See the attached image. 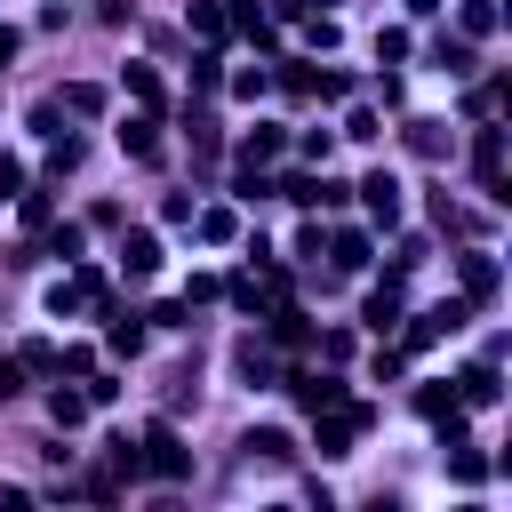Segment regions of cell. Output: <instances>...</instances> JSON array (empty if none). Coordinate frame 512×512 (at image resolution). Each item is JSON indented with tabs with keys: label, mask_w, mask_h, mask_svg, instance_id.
Instances as JSON below:
<instances>
[{
	"label": "cell",
	"mask_w": 512,
	"mask_h": 512,
	"mask_svg": "<svg viewBox=\"0 0 512 512\" xmlns=\"http://www.w3.org/2000/svg\"><path fill=\"white\" fill-rule=\"evenodd\" d=\"M472 320V304L464 296H448V304H432V312H400V352H432L440 336H456Z\"/></svg>",
	"instance_id": "cell-1"
},
{
	"label": "cell",
	"mask_w": 512,
	"mask_h": 512,
	"mask_svg": "<svg viewBox=\"0 0 512 512\" xmlns=\"http://www.w3.org/2000/svg\"><path fill=\"white\" fill-rule=\"evenodd\" d=\"M136 456H144V472H152V480H184V472H192V448L176 440V424H168V416H160V424H144Z\"/></svg>",
	"instance_id": "cell-2"
},
{
	"label": "cell",
	"mask_w": 512,
	"mask_h": 512,
	"mask_svg": "<svg viewBox=\"0 0 512 512\" xmlns=\"http://www.w3.org/2000/svg\"><path fill=\"white\" fill-rule=\"evenodd\" d=\"M96 304H104V272H96V264H80V272L48 280V312H56V320H72V312H96Z\"/></svg>",
	"instance_id": "cell-3"
},
{
	"label": "cell",
	"mask_w": 512,
	"mask_h": 512,
	"mask_svg": "<svg viewBox=\"0 0 512 512\" xmlns=\"http://www.w3.org/2000/svg\"><path fill=\"white\" fill-rule=\"evenodd\" d=\"M456 288H464V304H496V288H504V264H496L488 248H464V256H456Z\"/></svg>",
	"instance_id": "cell-4"
},
{
	"label": "cell",
	"mask_w": 512,
	"mask_h": 512,
	"mask_svg": "<svg viewBox=\"0 0 512 512\" xmlns=\"http://www.w3.org/2000/svg\"><path fill=\"white\" fill-rule=\"evenodd\" d=\"M472 168H480V192L504 208V200H512V184H504V128H480V136H472Z\"/></svg>",
	"instance_id": "cell-5"
},
{
	"label": "cell",
	"mask_w": 512,
	"mask_h": 512,
	"mask_svg": "<svg viewBox=\"0 0 512 512\" xmlns=\"http://www.w3.org/2000/svg\"><path fill=\"white\" fill-rule=\"evenodd\" d=\"M360 200H368V224H384V232H392V224H400V208H408L392 168H368V176H360Z\"/></svg>",
	"instance_id": "cell-6"
},
{
	"label": "cell",
	"mask_w": 512,
	"mask_h": 512,
	"mask_svg": "<svg viewBox=\"0 0 512 512\" xmlns=\"http://www.w3.org/2000/svg\"><path fill=\"white\" fill-rule=\"evenodd\" d=\"M400 312H408V288H400V272H384V280L368 288V304H360V320H368L376 336H392V328H400Z\"/></svg>",
	"instance_id": "cell-7"
},
{
	"label": "cell",
	"mask_w": 512,
	"mask_h": 512,
	"mask_svg": "<svg viewBox=\"0 0 512 512\" xmlns=\"http://www.w3.org/2000/svg\"><path fill=\"white\" fill-rule=\"evenodd\" d=\"M280 152H288V128H272V120H256V128L232 144V160H240V168H272Z\"/></svg>",
	"instance_id": "cell-8"
},
{
	"label": "cell",
	"mask_w": 512,
	"mask_h": 512,
	"mask_svg": "<svg viewBox=\"0 0 512 512\" xmlns=\"http://www.w3.org/2000/svg\"><path fill=\"white\" fill-rule=\"evenodd\" d=\"M96 312H104V344H112L120 360H136V352H144V312H120L112 296H104Z\"/></svg>",
	"instance_id": "cell-9"
},
{
	"label": "cell",
	"mask_w": 512,
	"mask_h": 512,
	"mask_svg": "<svg viewBox=\"0 0 512 512\" xmlns=\"http://www.w3.org/2000/svg\"><path fill=\"white\" fill-rule=\"evenodd\" d=\"M120 152H128V160H160V112L136 104V112L120 120Z\"/></svg>",
	"instance_id": "cell-10"
},
{
	"label": "cell",
	"mask_w": 512,
	"mask_h": 512,
	"mask_svg": "<svg viewBox=\"0 0 512 512\" xmlns=\"http://www.w3.org/2000/svg\"><path fill=\"white\" fill-rule=\"evenodd\" d=\"M456 400H464V408H496V400H504V376H496V360H472V368L456 376Z\"/></svg>",
	"instance_id": "cell-11"
},
{
	"label": "cell",
	"mask_w": 512,
	"mask_h": 512,
	"mask_svg": "<svg viewBox=\"0 0 512 512\" xmlns=\"http://www.w3.org/2000/svg\"><path fill=\"white\" fill-rule=\"evenodd\" d=\"M184 24H192V40H200V48H224L232 8H224V0H192V8H184Z\"/></svg>",
	"instance_id": "cell-12"
},
{
	"label": "cell",
	"mask_w": 512,
	"mask_h": 512,
	"mask_svg": "<svg viewBox=\"0 0 512 512\" xmlns=\"http://www.w3.org/2000/svg\"><path fill=\"white\" fill-rule=\"evenodd\" d=\"M400 136H408L416 160H448V152H456V128H448V120H408Z\"/></svg>",
	"instance_id": "cell-13"
},
{
	"label": "cell",
	"mask_w": 512,
	"mask_h": 512,
	"mask_svg": "<svg viewBox=\"0 0 512 512\" xmlns=\"http://www.w3.org/2000/svg\"><path fill=\"white\" fill-rule=\"evenodd\" d=\"M320 248H328V264H336V272H368V232H360V224H336Z\"/></svg>",
	"instance_id": "cell-14"
},
{
	"label": "cell",
	"mask_w": 512,
	"mask_h": 512,
	"mask_svg": "<svg viewBox=\"0 0 512 512\" xmlns=\"http://www.w3.org/2000/svg\"><path fill=\"white\" fill-rule=\"evenodd\" d=\"M352 440H360L352 408H320V432H312V448H320V456H352Z\"/></svg>",
	"instance_id": "cell-15"
},
{
	"label": "cell",
	"mask_w": 512,
	"mask_h": 512,
	"mask_svg": "<svg viewBox=\"0 0 512 512\" xmlns=\"http://www.w3.org/2000/svg\"><path fill=\"white\" fill-rule=\"evenodd\" d=\"M288 384H296V408H312V416L352 400V392H344V376H288Z\"/></svg>",
	"instance_id": "cell-16"
},
{
	"label": "cell",
	"mask_w": 512,
	"mask_h": 512,
	"mask_svg": "<svg viewBox=\"0 0 512 512\" xmlns=\"http://www.w3.org/2000/svg\"><path fill=\"white\" fill-rule=\"evenodd\" d=\"M472 64H480V56H472V40H464V32H456V40H448V32L432 40V72H448V80H472Z\"/></svg>",
	"instance_id": "cell-17"
},
{
	"label": "cell",
	"mask_w": 512,
	"mask_h": 512,
	"mask_svg": "<svg viewBox=\"0 0 512 512\" xmlns=\"http://www.w3.org/2000/svg\"><path fill=\"white\" fill-rule=\"evenodd\" d=\"M192 232H200L208 248H232V240H240V208H192Z\"/></svg>",
	"instance_id": "cell-18"
},
{
	"label": "cell",
	"mask_w": 512,
	"mask_h": 512,
	"mask_svg": "<svg viewBox=\"0 0 512 512\" xmlns=\"http://www.w3.org/2000/svg\"><path fill=\"white\" fill-rule=\"evenodd\" d=\"M120 272H128V280H152V272H160V240H152V232H128V240H120Z\"/></svg>",
	"instance_id": "cell-19"
},
{
	"label": "cell",
	"mask_w": 512,
	"mask_h": 512,
	"mask_svg": "<svg viewBox=\"0 0 512 512\" xmlns=\"http://www.w3.org/2000/svg\"><path fill=\"white\" fill-rule=\"evenodd\" d=\"M416 416H432V424H456V416H464L456 384H416Z\"/></svg>",
	"instance_id": "cell-20"
},
{
	"label": "cell",
	"mask_w": 512,
	"mask_h": 512,
	"mask_svg": "<svg viewBox=\"0 0 512 512\" xmlns=\"http://www.w3.org/2000/svg\"><path fill=\"white\" fill-rule=\"evenodd\" d=\"M448 480H456V488H480V480H488V456H480L472 440H448Z\"/></svg>",
	"instance_id": "cell-21"
},
{
	"label": "cell",
	"mask_w": 512,
	"mask_h": 512,
	"mask_svg": "<svg viewBox=\"0 0 512 512\" xmlns=\"http://www.w3.org/2000/svg\"><path fill=\"white\" fill-rule=\"evenodd\" d=\"M496 24H504L496 0H464V8H456V32H464V40H496Z\"/></svg>",
	"instance_id": "cell-22"
},
{
	"label": "cell",
	"mask_w": 512,
	"mask_h": 512,
	"mask_svg": "<svg viewBox=\"0 0 512 512\" xmlns=\"http://www.w3.org/2000/svg\"><path fill=\"white\" fill-rule=\"evenodd\" d=\"M120 88H128V104L160 112V72H152V64H120Z\"/></svg>",
	"instance_id": "cell-23"
},
{
	"label": "cell",
	"mask_w": 512,
	"mask_h": 512,
	"mask_svg": "<svg viewBox=\"0 0 512 512\" xmlns=\"http://www.w3.org/2000/svg\"><path fill=\"white\" fill-rule=\"evenodd\" d=\"M272 192H280L288 208H320V176H312V168H288V176H280Z\"/></svg>",
	"instance_id": "cell-24"
},
{
	"label": "cell",
	"mask_w": 512,
	"mask_h": 512,
	"mask_svg": "<svg viewBox=\"0 0 512 512\" xmlns=\"http://www.w3.org/2000/svg\"><path fill=\"white\" fill-rule=\"evenodd\" d=\"M232 368H240L248 384H272V352H264L256 336H240V344H232Z\"/></svg>",
	"instance_id": "cell-25"
},
{
	"label": "cell",
	"mask_w": 512,
	"mask_h": 512,
	"mask_svg": "<svg viewBox=\"0 0 512 512\" xmlns=\"http://www.w3.org/2000/svg\"><path fill=\"white\" fill-rule=\"evenodd\" d=\"M48 416H56V432H72V424H88V392H72V384H56V392H48Z\"/></svg>",
	"instance_id": "cell-26"
},
{
	"label": "cell",
	"mask_w": 512,
	"mask_h": 512,
	"mask_svg": "<svg viewBox=\"0 0 512 512\" xmlns=\"http://www.w3.org/2000/svg\"><path fill=\"white\" fill-rule=\"evenodd\" d=\"M232 32H248L256 48H272V40H280V32H272V16H264L256 0H240V8H232Z\"/></svg>",
	"instance_id": "cell-27"
},
{
	"label": "cell",
	"mask_w": 512,
	"mask_h": 512,
	"mask_svg": "<svg viewBox=\"0 0 512 512\" xmlns=\"http://www.w3.org/2000/svg\"><path fill=\"white\" fill-rule=\"evenodd\" d=\"M16 216H24L32 232H48V224H56V200H48L40 184H24V192H16Z\"/></svg>",
	"instance_id": "cell-28"
},
{
	"label": "cell",
	"mask_w": 512,
	"mask_h": 512,
	"mask_svg": "<svg viewBox=\"0 0 512 512\" xmlns=\"http://www.w3.org/2000/svg\"><path fill=\"white\" fill-rule=\"evenodd\" d=\"M104 472H112V480H136V472H144V456H136V440H128V432H120V440H104Z\"/></svg>",
	"instance_id": "cell-29"
},
{
	"label": "cell",
	"mask_w": 512,
	"mask_h": 512,
	"mask_svg": "<svg viewBox=\"0 0 512 512\" xmlns=\"http://www.w3.org/2000/svg\"><path fill=\"white\" fill-rule=\"evenodd\" d=\"M224 88H232L240 104H256V96L272 88V72H264V64H240V72H224Z\"/></svg>",
	"instance_id": "cell-30"
},
{
	"label": "cell",
	"mask_w": 512,
	"mask_h": 512,
	"mask_svg": "<svg viewBox=\"0 0 512 512\" xmlns=\"http://www.w3.org/2000/svg\"><path fill=\"white\" fill-rule=\"evenodd\" d=\"M224 88V64H216V48H200L192 56V96H216Z\"/></svg>",
	"instance_id": "cell-31"
},
{
	"label": "cell",
	"mask_w": 512,
	"mask_h": 512,
	"mask_svg": "<svg viewBox=\"0 0 512 512\" xmlns=\"http://www.w3.org/2000/svg\"><path fill=\"white\" fill-rule=\"evenodd\" d=\"M240 448H248V456H272V464H280V456H288V432H280V424H256V432H248Z\"/></svg>",
	"instance_id": "cell-32"
},
{
	"label": "cell",
	"mask_w": 512,
	"mask_h": 512,
	"mask_svg": "<svg viewBox=\"0 0 512 512\" xmlns=\"http://www.w3.org/2000/svg\"><path fill=\"white\" fill-rule=\"evenodd\" d=\"M336 136H352V144H376V136H384V128H376V112H368V104H352V112H344V128H336Z\"/></svg>",
	"instance_id": "cell-33"
},
{
	"label": "cell",
	"mask_w": 512,
	"mask_h": 512,
	"mask_svg": "<svg viewBox=\"0 0 512 512\" xmlns=\"http://www.w3.org/2000/svg\"><path fill=\"white\" fill-rule=\"evenodd\" d=\"M80 168V136H48V176H72Z\"/></svg>",
	"instance_id": "cell-34"
},
{
	"label": "cell",
	"mask_w": 512,
	"mask_h": 512,
	"mask_svg": "<svg viewBox=\"0 0 512 512\" xmlns=\"http://www.w3.org/2000/svg\"><path fill=\"white\" fill-rule=\"evenodd\" d=\"M296 24H304V40H312V48H336V40H344V24H336V16H296Z\"/></svg>",
	"instance_id": "cell-35"
},
{
	"label": "cell",
	"mask_w": 512,
	"mask_h": 512,
	"mask_svg": "<svg viewBox=\"0 0 512 512\" xmlns=\"http://www.w3.org/2000/svg\"><path fill=\"white\" fill-rule=\"evenodd\" d=\"M296 152H304L312 168H328V152H336V136H328V128H304V136H296Z\"/></svg>",
	"instance_id": "cell-36"
},
{
	"label": "cell",
	"mask_w": 512,
	"mask_h": 512,
	"mask_svg": "<svg viewBox=\"0 0 512 512\" xmlns=\"http://www.w3.org/2000/svg\"><path fill=\"white\" fill-rule=\"evenodd\" d=\"M80 240H88L80 224H48V256H64V264H72V256H80Z\"/></svg>",
	"instance_id": "cell-37"
},
{
	"label": "cell",
	"mask_w": 512,
	"mask_h": 512,
	"mask_svg": "<svg viewBox=\"0 0 512 512\" xmlns=\"http://www.w3.org/2000/svg\"><path fill=\"white\" fill-rule=\"evenodd\" d=\"M424 256H432V240H424V232H408V240H400V256H392V272H400V280H408V272H416V264H424Z\"/></svg>",
	"instance_id": "cell-38"
},
{
	"label": "cell",
	"mask_w": 512,
	"mask_h": 512,
	"mask_svg": "<svg viewBox=\"0 0 512 512\" xmlns=\"http://www.w3.org/2000/svg\"><path fill=\"white\" fill-rule=\"evenodd\" d=\"M16 360H24V376H56V344H40V336H32Z\"/></svg>",
	"instance_id": "cell-39"
},
{
	"label": "cell",
	"mask_w": 512,
	"mask_h": 512,
	"mask_svg": "<svg viewBox=\"0 0 512 512\" xmlns=\"http://www.w3.org/2000/svg\"><path fill=\"white\" fill-rule=\"evenodd\" d=\"M400 56H408V32L384 24V32H376V64H400Z\"/></svg>",
	"instance_id": "cell-40"
},
{
	"label": "cell",
	"mask_w": 512,
	"mask_h": 512,
	"mask_svg": "<svg viewBox=\"0 0 512 512\" xmlns=\"http://www.w3.org/2000/svg\"><path fill=\"white\" fill-rule=\"evenodd\" d=\"M64 104H72V112H104V88H96V80H72Z\"/></svg>",
	"instance_id": "cell-41"
},
{
	"label": "cell",
	"mask_w": 512,
	"mask_h": 512,
	"mask_svg": "<svg viewBox=\"0 0 512 512\" xmlns=\"http://www.w3.org/2000/svg\"><path fill=\"white\" fill-rule=\"evenodd\" d=\"M144 328H192V304H152Z\"/></svg>",
	"instance_id": "cell-42"
},
{
	"label": "cell",
	"mask_w": 512,
	"mask_h": 512,
	"mask_svg": "<svg viewBox=\"0 0 512 512\" xmlns=\"http://www.w3.org/2000/svg\"><path fill=\"white\" fill-rule=\"evenodd\" d=\"M88 368H96L88 344H64V352H56V376H88Z\"/></svg>",
	"instance_id": "cell-43"
},
{
	"label": "cell",
	"mask_w": 512,
	"mask_h": 512,
	"mask_svg": "<svg viewBox=\"0 0 512 512\" xmlns=\"http://www.w3.org/2000/svg\"><path fill=\"white\" fill-rule=\"evenodd\" d=\"M320 240H328V232H320V216H304V224H296V256L312 264V256H320Z\"/></svg>",
	"instance_id": "cell-44"
},
{
	"label": "cell",
	"mask_w": 512,
	"mask_h": 512,
	"mask_svg": "<svg viewBox=\"0 0 512 512\" xmlns=\"http://www.w3.org/2000/svg\"><path fill=\"white\" fill-rule=\"evenodd\" d=\"M216 296H224V280H216V272H192V288H184V304H216Z\"/></svg>",
	"instance_id": "cell-45"
},
{
	"label": "cell",
	"mask_w": 512,
	"mask_h": 512,
	"mask_svg": "<svg viewBox=\"0 0 512 512\" xmlns=\"http://www.w3.org/2000/svg\"><path fill=\"white\" fill-rule=\"evenodd\" d=\"M16 192H24V160H16V152H0V200H16Z\"/></svg>",
	"instance_id": "cell-46"
},
{
	"label": "cell",
	"mask_w": 512,
	"mask_h": 512,
	"mask_svg": "<svg viewBox=\"0 0 512 512\" xmlns=\"http://www.w3.org/2000/svg\"><path fill=\"white\" fill-rule=\"evenodd\" d=\"M160 224H192V192H168L160 200Z\"/></svg>",
	"instance_id": "cell-47"
},
{
	"label": "cell",
	"mask_w": 512,
	"mask_h": 512,
	"mask_svg": "<svg viewBox=\"0 0 512 512\" xmlns=\"http://www.w3.org/2000/svg\"><path fill=\"white\" fill-rule=\"evenodd\" d=\"M24 392V360H0V400H16Z\"/></svg>",
	"instance_id": "cell-48"
},
{
	"label": "cell",
	"mask_w": 512,
	"mask_h": 512,
	"mask_svg": "<svg viewBox=\"0 0 512 512\" xmlns=\"http://www.w3.org/2000/svg\"><path fill=\"white\" fill-rule=\"evenodd\" d=\"M16 48H24V32H16V24H0V64H8Z\"/></svg>",
	"instance_id": "cell-49"
},
{
	"label": "cell",
	"mask_w": 512,
	"mask_h": 512,
	"mask_svg": "<svg viewBox=\"0 0 512 512\" xmlns=\"http://www.w3.org/2000/svg\"><path fill=\"white\" fill-rule=\"evenodd\" d=\"M408 16H440V0H408Z\"/></svg>",
	"instance_id": "cell-50"
}]
</instances>
